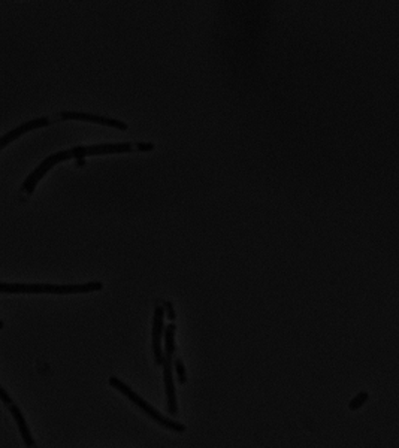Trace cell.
Masks as SVG:
<instances>
[{
  "label": "cell",
  "mask_w": 399,
  "mask_h": 448,
  "mask_svg": "<svg viewBox=\"0 0 399 448\" xmlns=\"http://www.w3.org/2000/svg\"><path fill=\"white\" fill-rule=\"evenodd\" d=\"M62 118L65 120H81V121H88V123H98V124H103V126H109V127L120 128V130H127V124L115 120V118H109V117H103V115H96V114H85V112H72V111H65L60 114Z\"/></svg>",
  "instance_id": "5"
},
{
  "label": "cell",
  "mask_w": 399,
  "mask_h": 448,
  "mask_svg": "<svg viewBox=\"0 0 399 448\" xmlns=\"http://www.w3.org/2000/svg\"><path fill=\"white\" fill-rule=\"evenodd\" d=\"M163 317H165V309L163 306H157L154 311V319H153V352L156 357L157 365H163L165 362V354L162 351V333H163Z\"/></svg>",
  "instance_id": "6"
},
{
  "label": "cell",
  "mask_w": 399,
  "mask_h": 448,
  "mask_svg": "<svg viewBox=\"0 0 399 448\" xmlns=\"http://www.w3.org/2000/svg\"><path fill=\"white\" fill-rule=\"evenodd\" d=\"M109 384L112 385L114 388H117L120 393H123L126 397H129V400H132V404H135L139 410H142L147 416H150L156 423H159L160 426L166 427L172 432H176V433H183L186 430V426L178 423V421H173V420H169L167 417H165L163 414H160L154 407H151L147 400H144L141 396H138L132 388L129 385H126L123 381H120L118 378L112 377L109 378Z\"/></svg>",
  "instance_id": "2"
},
{
  "label": "cell",
  "mask_w": 399,
  "mask_h": 448,
  "mask_svg": "<svg viewBox=\"0 0 399 448\" xmlns=\"http://www.w3.org/2000/svg\"><path fill=\"white\" fill-rule=\"evenodd\" d=\"M103 287L99 281H90L84 284H9L2 283V293L12 294H76V293H92Z\"/></svg>",
  "instance_id": "1"
},
{
  "label": "cell",
  "mask_w": 399,
  "mask_h": 448,
  "mask_svg": "<svg viewBox=\"0 0 399 448\" xmlns=\"http://www.w3.org/2000/svg\"><path fill=\"white\" fill-rule=\"evenodd\" d=\"M165 308H166V311H167V319H170V320H175V312H173L172 303L166 302V303H165Z\"/></svg>",
  "instance_id": "13"
},
{
  "label": "cell",
  "mask_w": 399,
  "mask_h": 448,
  "mask_svg": "<svg viewBox=\"0 0 399 448\" xmlns=\"http://www.w3.org/2000/svg\"><path fill=\"white\" fill-rule=\"evenodd\" d=\"M175 324H169L165 327V347H166V352L165 355L173 357L175 354Z\"/></svg>",
  "instance_id": "10"
},
{
  "label": "cell",
  "mask_w": 399,
  "mask_h": 448,
  "mask_svg": "<svg viewBox=\"0 0 399 448\" xmlns=\"http://www.w3.org/2000/svg\"><path fill=\"white\" fill-rule=\"evenodd\" d=\"M136 148V144H102L90 147H75L70 150L73 159H84L90 154H114V153H129Z\"/></svg>",
  "instance_id": "4"
},
{
  "label": "cell",
  "mask_w": 399,
  "mask_h": 448,
  "mask_svg": "<svg viewBox=\"0 0 399 448\" xmlns=\"http://www.w3.org/2000/svg\"><path fill=\"white\" fill-rule=\"evenodd\" d=\"M84 163H85V160H84V159H78V164H79V166H81V164H84Z\"/></svg>",
  "instance_id": "14"
},
{
  "label": "cell",
  "mask_w": 399,
  "mask_h": 448,
  "mask_svg": "<svg viewBox=\"0 0 399 448\" xmlns=\"http://www.w3.org/2000/svg\"><path fill=\"white\" fill-rule=\"evenodd\" d=\"M172 359L165 355V362H163V377H165V388H166V397H167V413L170 416H176L178 414V405H176V396H175V385H173V378H172Z\"/></svg>",
  "instance_id": "7"
},
{
  "label": "cell",
  "mask_w": 399,
  "mask_h": 448,
  "mask_svg": "<svg viewBox=\"0 0 399 448\" xmlns=\"http://www.w3.org/2000/svg\"><path fill=\"white\" fill-rule=\"evenodd\" d=\"M51 123V120L50 118H47V117H42V118H36V120H30V121H27V123H24V124H21V126H18V127L12 128L11 131H8V133H5L3 136H2V139H0V147L2 148H5L11 141H14V139H17V138H20L23 133H27L29 130H33V128H39V127H43V126H48Z\"/></svg>",
  "instance_id": "8"
},
{
  "label": "cell",
  "mask_w": 399,
  "mask_h": 448,
  "mask_svg": "<svg viewBox=\"0 0 399 448\" xmlns=\"http://www.w3.org/2000/svg\"><path fill=\"white\" fill-rule=\"evenodd\" d=\"M69 159H72V153H70V150H63V151H59V153L51 154L50 157H47V159L42 161V163L34 169L33 172L29 175V178L24 181V184H23V190L27 193L33 192L34 186L39 183V180H40L45 173H48V170H50L53 166H56V164L60 163V161L69 160Z\"/></svg>",
  "instance_id": "3"
},
{
  "label": "cell",
  "mask_w": 399,
  "mask_h": 448,
  "mask_svg": "<svg viewBox=\"0 0 399 448\" xmlns=\"http://www.w3.org/2000/svg\"><path fill=\"white\" fill-rule=\"evenodd\" d=\"M9 411L12 413V417H14L15 421H17V426H18V429H20V433H21V438H23L24 444L30 448L34 447L33 436H32V433H30V430H29L27 421H26V418L23 416V413L20 411V408H18L17 405H11V407H9Z\"/></svg>",
  "instance_id": "9"
},
{
  "label": "cell",
  "mask_w": 399,
  "mask_h": 448,
  "mask_svg": "<svg viewBox=\"0 0 399 448\" xmlns=\"http://www.w3.org/2000/svg\"><path fill=\"white\" fill-rule=\"evenodd\" d=\"M0 396H2V400H3V404H5V405H8V407L14 405V404L11 402V397L8 396V393H6V390H5L3 387L0 388Z\"/></svg>",
  "instance_id": "12"
},
{
  "label": "cell",
  "mask_w": 399,
  "mask_h": 448,
  "mask_svg": "<svg viewBox=\"0 0 399 448\" xmlns=\"http://www.w3.org/2000/svg\"><path fill=\"white\" fill-rule=\"evenodd\" d=\"M173 366H175V371H176V375H178V381H180V384H186L187 377H186V368H184L183 360H181V359H175V360H173Z\"/></svg>",
  "instance_id": "11"
}]
</instances>
